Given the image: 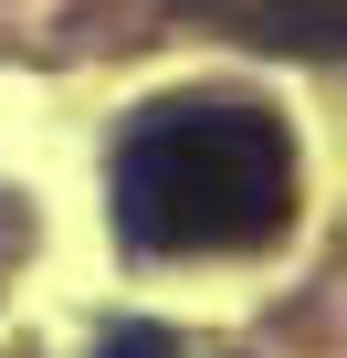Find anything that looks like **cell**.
<instances>
[{
  "instance_id": "6da1fadb",
  "label": "cell",
  "mask_w": 347,
  "mask_h": 358,
  "mask_svg": "<svg viewBox=\"0 0 347 358\" xmlns=\"http://www.w3.org/2000/svg\"><path fill=\"white\" fill-rule=\"evenodd\" d=\"M137 253H253L295 222V137L263 106H168L116 148Z\"/></svg>"
},
{
  "instance_id": "7a4b0ae2",
  "label": "cell",
  "mask_w": 347,
  "mask_h": 358,
  "mask_svg": "<svg viewBox=\"0 0 347 358\" xmlns=\"http://www.w3.org/2000/svg\"><path fill=\"white\" fill-rule=\"evenodd\" d=\"M190 11H211L232 43H274V53H337L347 0H190Z\"/></svg>"
},
{
  "instance_id": "3957f363",
  "label": "cell",
  "mask_w": 347,
  "mask_h": 358,
  "mask_svg": "<svg viewBox=\"0 0 347 358\" xmlns=\"http://www.w3.org/2000/svg\"><path fill=\"white\" fill-rule=\"evenodd\" d=\"M95 358H179V337H168V327H116Z\"/></svg>"
},
{
  "instance_id": "277c9868",
  "label": "cell",
  "mask_w": 347,
  "mask_h": 358,
  "mask_svg": "<svg viewBox=\"0 0 347 358\" xmlns=\"http://www.w3.org/2000/svg\"><path fill=\"white\" fill-rule=\"evenodd\" d=\"M22 243H32V222H22V211H0V253H22Z\"/></svg>"
}]
</instances>
